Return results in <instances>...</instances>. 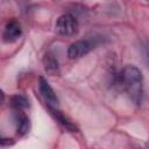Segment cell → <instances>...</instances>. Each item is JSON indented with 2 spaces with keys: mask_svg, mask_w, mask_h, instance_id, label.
I'll use <instances>...</instances> for the list:
<instances>
[{
  "mask_svg": "<svg viewBox=\"0 0 149 149\" xmlns=\"http://www.w3.org/2000/svg\"><path fill=\"white\" fill-rule=\"evenodd\" d=\"M119 84L135 102L140 104L143 95V78L141 71L134 65H127L119 73Z\"/></svg>",
  "mask_w": 149,
  "mask_h": 149,
  "instance_id": "cell-1",
  "label": "cell"
},
{
  "mask_svg": "<svg viewBox=\"0 0 149 149\" xmlns=\"http://www.w3.org/2000/svg\"><path fill=\"white\" fill-rule=\"evenodd\" d=\"M55 28L62 36H73L78 31V21L71 14H63L57 19Z\"/></svg>",
  "mask_w": 149,
  "mask_h": 149,
  "instance_id": "cell-2",
  "label": "cell"
},
{
  "mask_svg": "<svg viewBox=\"0 0 149 149\" xmlns=\"http://www.w3.org/2000/svg\"><path fill=\"white\" fill-rule=\"evenodd\" d=\"M38 88H40V93L43 97L48 107H58V102H59L58 98H57L55 91L52 90V87L49 85V83L47 81V79L44 77H40Z\"/></svg>",
  "mask_w": 149,
  "mask_h": 149,
  "instance_id": "cell-3",
  "label": "cell"
},
{
  "mask_svg": "<svg viewBox=\"0 0 149 149\" xmlns=\"http://www.w3.org/2000/svg\"><path fill=\"white\" fill-rule=\"evenodd\" d=\"M93 48L92 43L87 40H79V41H76L73 42L69 49H68V56L69 58L71 59H78L85 55H87L91 49Z\"/></svg>",
  "mask_w": 149,
  "mask_h": 149,
  "instance_id": "cell-4",
  "label": "cell"
},
{
  "mask_svg": "<svg viewBox=\"0 0 149 149\" xmlns=\"http://www.w3.org/2000/svg\"><path fill=\"white\" fill-rule=\"evenodd\" d=\"M21 34H22V29H21L20 23L16 20H10L5 26L3 34H2V40L6 43H13L16 40H19Z\"/></svg>",
  "mask_w": 149,
  "mask_h": 149,
  "instance_id": "cell-5",
  "label": "cell"
},
{
  "mask_svg": "<svg viewBox=\"0 0 149 149\" xmlns=\"http://www.w3.org/2000/svg\"><path fill=\"white\" fill-rule=\"evenodd\" d=\"M43 65H44V70L50 76L59 74V64H58L57 58L52 54H50V52L45 54V56L43 58Z\"/></svg>",
  "mask_w": 149,
  "mask_h": 149,
  "instance_id": "cell-6",
  "label": "cell"
},
{
  "mask_svg": "<svg viewBox=\"0 0 149 149\" xmlns=\"http://www.w3.org/2000/svg\"><path fill=\"white\" fill-rule=\"evenodd\" d=\"M15 121H16V130L19 135H24L29 130V119L22 111H15Z\"/></svg>",
  "mask_w": 149,
  "mask_h": 149,
  "instance_id": "cell-7",
  "label": "cell"
},
{
  "mask_svg": "<svg viewBox=\"0 0 149 149\" xmlns=\"http://www.w3.org/2000/svg\"><path fill=\"white\" fill-rule=\"evenodd\" d=\"M48 108H49L50 113L54 115V118H55L65 129H68V130H70V132H76V127L71 123V121H69V120L57 109V107H48Z\"/></svg>",
  "mask_w": 149,
  "mask_h": 149,
  "instance_id": "cell-8",
  "label": "cell"
},
{
  "mask_svg": "<svg viewBox=\"0 0 149 149\" xmlns=\"http://www.w3.org/2000/svg\"><path fill=\"white\" fill-rule=\"evenodd\" d=\"M10 106L15 111H23L27 107H29L28 99L22 94H15L10 98Z\"/></svg>",
  "mask_w": 149,
  "mask_h": 149,
  "instance_id": "cell-9",
  "label": "cell"
},
{
  "mask_svg": "<svg viewBox=\"0 0 149 149\" xmlns=\"http://www.w3.org/2000/svg\"><path fill=\"white\" fill-rule=\"evenodd\" d=\"M144 55H146L147 62L149 63V45H147V47H146V49H144Z\"/></svg>",
  "mask_w": 149,
  "mask_h": 149,
  "instance_id": "cell-10",
  "label": "cell"
}]
</instances>
